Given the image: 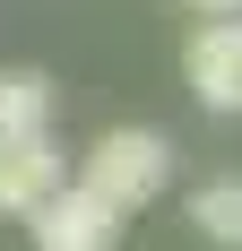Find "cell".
<instances>
[{"mask_svg":"<svg viewBox=\"0 0 242 251\" xmlns=\"http://www.w3.org/2000/svg\"><path fill=\"white\" fill-rule=\"evenodd\" d=\"M78 182H87L96 200H113L121 217H130V208H147V200H156V191L173 182V139H165V130H104Z\"/></svg>","mask_w":242,"mask_h":251,"instance_id":"obj_1","label":"cell"},{"mask_svg":"<svg viewBox=\"0 0 242 251\" xmlns=\"http://www.w3.org/2000/svg\"><path fill=\"white\" fill-rule=\"evenodd\" d=\"M26 217H35V251H121V208H113V200H96L87 182L44 191Z\"/></svg>","mask_w":242,"mask_h":251,"instance_id":"obj_2","label":"cell"},{"mask_svg":"<svg viewBox=\"0 0 242 251\" xmlns=\"http://www.w3.org/2000/svg\"><path fill=\"white\" fill-rule=\"evenodd\" d=\"M182 78H191V96L208 113H242V9L234 18H208L182 44Z\"/></svg>","mask_w":242,"mask_h":251,"instance_id":"obj_3","label":"cell"},{"mask_svg":"<svg viewBox=\"0 0 242 251\" xmlns=\"http://www.w3.org/2000/svg\"><path fill=\"white\" fill-rule=\"evenodd\" d=\"M44 191H61V148H52V130H18V139H0V208L26 217Z\"/></svg>","mask_w":242,"mask_h":251,"instance_id":"obj_4","label":"cell"},{"mask_svg":"<svg viewBox=\"0 0 242 251\" xmlns=\"http://www.w3.org/2000/svg\"><path fill=\"white\" fill-rule=\"evenodd\" d=\"M52 130V78L44 70H0V139Z\"/></svg>","mask_w":242,"mask_h":251,"instance_id":"obj_5","label":"cell"},{"mask_svg":"<svg viewBox=\"0 0 242 251\" xmlns=\"http://www.w3.org/2000/svg\"><path fill=\"white\" fill-rule=\"evenodd\" d=\"M191 226L217 251H242V182H199L191 191Z\"/></svg>","mask_w":242,"mask_h":251,"instance_id":"obj_6","label":"cell"},{"mask_svg":"<svg viewBox=\"0 0 242 251\" xmlns=\"http://www.w3.org/2000/svg\"><path fill=\"white\" fill-rule=\"evenodd\" d=\"M182 9H199V18H234L242 0H182Z\"/></svg>","mask_w":242,"mask_h":251,"instance_id":"obj_7","label":"cell"}]
</instances>
